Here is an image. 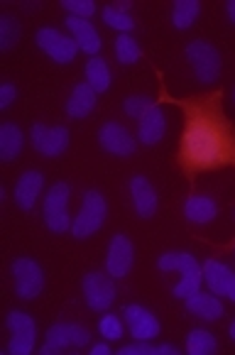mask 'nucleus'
<instances>
[{"label": "nucleus", "mask_w": 235, "mask_h": 355, "mask_svg": "<svg viewBox=\"0 0 235 355\" xmlns=\"http://www.w3.org/2000/svg\"><path fill=\"white\" fill-rule=\"evenodd\" d=\"M184 110V132L179 162L189 174L211 172L235 164V128L223 113L220 91L201 98L179 101Z\"/></svg>", "instance_id": "1"}, {"label": "nucleus", "mask_w": 235, "mask_h": 355, "mask_svg": "<svg viewBox=\"0 0 235 355\" xmlns=\"http://www.w3.org/2000/svg\"><path fill=\"white\" fill-rule=\"evenodd\" d=\"M157 267L162 272H174V270L182 272V277H179V282L174 284V289H172V294L177 299L191 297V294L199 292L201 284H204V270H201V265L196 262V257L186 250L164 252V255H159V260H157Z\"/></svg>", "instance_id": "2"}, {"label": "nucleus", "mask_w": 235, "mask_h": 355, "mask_svg": "<svg viewBox=\"0 0 235 355\" xmlns=\"http://www.w3.org/2000/svg\"><path fill=\"white\" fill-rule=\"evenodd\" d=\"M105 218H108V204L105 196L98 189H89L81 199V209H78L76 218L71 223V235L76 241H86L94 233H98L103 228Z\"/></svg>", "instance_id": "3"}, {"label": "nucleus", "mask_w": 235, "mask_h": 355, "mask_svg": "<svg viewBox=\"0 0 235 355\" xmlns=\"http://www.w3.org/2000/svg\"><path fill=\"white\" fill-rule=\"evenodd\" d=\"M184 57H186L193 76L199 78L201 84H214V81H218L223 62H220V52L209 40H193V42H189L186 49H184Z\"/></svg>", "instance_id": "4"}, {"label": "nucleus", "mask_w": 235, "mask_h": 355, "mask_svg": "<svg viewBox=\"0 0 235 355\" xmlns=\"http://www.w3.org/2000/svg\"><path fill=\"white\" fill-rule=\"evenodd\" d=\"M69 196H71V187L67 182H57L47 189L42 201V216L44 225L52 233H67L71 230L73 218L69 216Z\"/></svg>", "instance_id": "5"}, {"label": "nucleus", "mask_w": 235, "mask_h": 355, "mask_svg": "<svg viewBox=\"0 0 235 355\" xmlns=\"http://www.w3.org/2000/svg\"><path fill=\"white\" fill-rule=\"evenodd\" d=\"M91 343V331L81 324L59 321L52 324L44 334V345L40 348L42 355H59L67 348H86Z\"/></svg>", "instance_id": "6"}, {"label": "nucleus", "mask_w": 235, "mask_h": 355, "mask_svg": "<svg viewBox=\"0 0 235 355\" xmlns=\"http://www.w3.org/2000/svg\"><path fill=\"white\" fill-rule=\"evenodd\" d=\"M6 326L10 331V340H8L6 353L10 355H30L37 348V324L27 311L12 309L8 313Z\"/></svg>", "instance_id": "7"}, {"label": "nucleus", "mask_w": 235, "mask_h": 355, "mask_svg": "<svg viewBox=\"0 0 235 355\" xmlns=\"http://www.w3.org/2000/svg\"><path fill=\"white\" fill-rule=\"evenodd\" d=\"M10 277L15 284V294L20 299H35L44 289V270L32 257H15L10 265Z\"/></svg>", "instance_id": "8"}, {"label": "nucleus", "mask_w": 235, "mask_h": 355, "mask_svg": "<svg viewBox=\"0 0 235 355\" xmlns=\"http://www.w3.org/2000/svg\"><path fill=\"white\" fill-rule=\"evenodd\" d=\"M35 42L57 64H71L76 59V54L81 52L76 40L71 35H67V32L57 30V27H40L35 35Z\"/></svg>", "instance_id": "9"}, {"label": "nucleus", "mask_w": 235, "mask_h": 355, "mask_svg": "<svg viewBox=\"0 0 235 355\" xmlns=\"http://www.w3.org/2000/svg\"><path fill=\"white\" fill-rule=\"evenodd\" d=\"M81 289H84L86 306L91 311H108L113 306L118 289H115V279L110 277L108 272H86L81 279Z\"/></svg>", "instance_id": "10"}, {"label": "nucleus", "mask_w": 235, "mask_h": 355, "mask_svg": "<svg viewBox=\"0 0 235 355\" xmlns=\"http://www.w3.org/2000/svg\"><path fill=\"white\" fill-rule=\"evenodd\" d=\"M69 140H71V135H69V130L64 125L52 128V125H42V123H37V125H32V130H30L32 147L44 157L64 155L67 147H69Z\"/></svg>", "instance_id": "11"}, {"label": "nucleus", "mask_w": 235, "mask_h": 355, "mask_svg": "<svg viewBox=\"0 0 235 355\" xmlns=\"http://www.w3.org/2000/svg\"><path fill=\"white\" fill-rule=\"evenodd\" d=\"M132 262H135V248H132L130 238L123 233L113 235L108 252H105V272L113 279H123L130 275Z\"/></svg>", "instance_id": "12"}, {"label": "nucleus", "mask_w": 235, "mask_h": 355, "mask_svg": "<svg viewBox=\"0 0 235 355\" xmlns=\"http://www.w3.org/2000/svg\"><path fill=\"white\" fill-rule=\"evenodd\" d=\"M98 145L115 157H130L137 150V140L123 123L108 121L98 130Z\"/></svg>", "instance_id": "13"}, {"label": "nucleus", "mask_w": 235, "mask_h": 355, "mask_svg": "<svg viewBox=\"0 0 235 355\" xmlns=\"http://www.w3.org/2000/svg\"><path fill=\"white\" fill-rule=\"evenodd\" d=\"M123 319H125L128 329H130V336L135 340H155L162 331L159 326V319L150 311L147 306H140V304H128L123 306Z\"/></svg>", "instance_id": "14"}, {"label": "nucleus", "mask_w": 235, "mask_h": 355, "mask_svg": "<svg viewBox=\"0 0 235 355\" xmlns=\"http://www.w3.org/2000/svg\"><path fill=\"white\" fill-rule=\"evenodd\" d=\"M130 201L140 218H152L157 214V209H159V196H157L150 179L142 177V174H135L130 179Z\"/></svg>", "instance_id": "15"}, {"label": "nucleus", "mask_w": 235, "mask_h": 355, "mask_svg": "<svg viewBox=\"0 0 235 355\" xmlns=\"http://www.w3.org/2000/svg\"><path fill=\"white\" fill-rule=\"evenodd\" d=\"M42 189H44L42 172H37V169H27V172H22L15 182V193H12V196H15L17 209H22V211L35 209L37 201H40Z\"/></svg>", "instance_id": "16"}, {"label": "nucleus", "mask_w": 235, "mask_h": 355, "mask_svg": "<svg viewBox=\"0 0 235 355\" xmlns=\"http://www.w3.org/2000/svg\"><path fill=\"white\" fill-rule=\"evenodd\" d=\"M64 25H67L69 35L76 40L78 49H81L84 54H89V57H96V54L101 52V47H103V40H101V35H98V30L94 27V22L69 15L67 20H64Z\"/></svg>", "instance_id": "17"}, {"label": "nucleus", "mask_w": 235, "mask_h": 355, "mask_svg": "<svg viewBox=\"0 0 235 355\" xmlns=\"http://www.w3.org/2000/svg\"><path fill=\"white\" fill-rule=\"evenodd\" d=\"M167 135V115L162 105H152L140 121H137V140L145 145H157Z\"/></svg>", "instance_id": "18"}, {"label": "nucleus", "mask_w": 235, "mask_h": 355, "mask_svg": "<svg viewBox=\"0 0 235 355\" xmlns=\"http://www.w3.org/2000/svg\"><path fill=\"white\" fill-rule=\"evenodd\" d=\"M184 302H186L189 313H193V316H199V319H204V321H218V319H223V313H225L223 302H220V297H216L214 292H201L199 289V292L186 297Z\"/></svg>", "instance_id": "19"}, {"label": "nucleus", "mask_w": 235, "mask_h": 355, "mask_svg": "<svg viewBox=\"0 0 235 355\" xmlns=\"http://www.w3.org/2000/svg\"><path fill=\"white\" fill-rule=\"evenodd\" d=\"M201 270H204V284L209 287V292H214L216 297H225L235 279V272L220 260H206Z\"/></svg>", "instance_id": "20"}, {"label": "nucleus", "mask_w": 235, "mask_h": 355, "mask_svg": "<svg viewBox=\"0 0 235 355\" xmlns=\"http://www.w3.org/2000/svg\"><path fill=\"white\" fill-rule=\"evenodd\" d=\"M96 103H98V94H96V91L86 84V81H84V84H76L71 89V94H69V98H67V115H69V118H76V121H81V118H86V115L94 113Z\"/></svg>", "instance_id": "21"}, {"label": "nucleus", "mask_w": 235, "mask_h": 355, "mask_svg": "<svg viewBox=\"0 0 235 355\" xmlns=\"http://www.w3.org/2000/svg\"><path fill=\"white\" fill-rule=\"evenodd\" d=\"M184 216H186L189 223L206 225L218 216V204L211 199L209 193H191L184 204Z\"/></svg>", "instance_id": "22"}, {"label": "nucleus", "mask_w": 235, "mask_h": 355, "mask_svg": "<svg viewBox=\"0 0 235 355\" xmlns=\"http://www.w3.org/2000/svg\"><path fill=\"white\" fill-rule=\"evenodd\" d=\"M25 147V135H22L20 125L15 123H3L0 125V159L3 162H12Z\"/></svg>", "instance_id": "23"}, {"label": "nucleus", "mask_w": 235, "mask_h": 355, "mask_svg": "<svg viewBox=\"0 0 235 355\" xmlns=\"http://www.w3.org/2000/svg\"><path fill=\"white\" fill-rule=\"evenodd\" d=\"M130 8H132L130 0H123V3H118V6H105L101 15H103L105 25L118 30V35H130V30L135 27V20H132V15H130Z\"/></svg>", "instance_id": "24"}, {"label": "nucleus", "mask_w": 235, "mask_h": 355, "mask_svg": "<svg viewBox=\"0 0 235 355\" xmlns=\"http://www.w3.org/2000/svg\"><path fill=\"white\" fill-rule=\"evenodd\" d=\"M84 73H86V84H89L96 94H103V91L110 89V78L113 76H110V67L103 57H91L89 62H86Z\"/></svg>", "instance_id": "25"}, {"label": "nucleus", "mask_w": 235, "mask_h": 355, "mask_svg": "<svg viewBox=\"0 0 235 355\" xmlns=\"http://www.w3.org/2000/svg\"><path fill=\"white\" fill-rule=\"evenodd\" d=\"M189 355H214L218 350V340L211 331L206 329H193L186 336V345H184Z\"/></svg>", "instance_id": "26"}, {"label": "nucleus", "mask_w": 235, "mask_h": 355, "mask_svg": "<svg viewBox=\"0 0 235 355\" xmlns=\"http://www.w3.org/2000/svg\"><path fill=\"white\" fill-rule=\"evenodd\" d=\"M199 15H201L199 0H177L172 8V25L177 30H189Z\"/></svg>", "instance_id": "27"}, {"label": "nucleus", "mask_w": 235, "mask_h": 355, "mask_svg": "<svg viewBox=\"0 0 235 355\" xmlns=\"http://www.w3.org/2000/svg\"><path fill=\"white\" fill-rule=\"evenodd\" d=\"M113 49H115V57H118V62L125 64V67L137 64L142 59V47L132 35H118Z\"/></svg>", "instance_id": "28"}, {"label": "nucleus", "mask_w": 235, "mask_h": 355, "mask_svg": "<svg viewBox=\"0 0 235 355\" xmlns=\"http://www.w3.org/2000/svg\"><path fill=\"white\" fill-rule=\"evenodd\" d=\"M20 35H22L20 22H17L10 12H3V15H0V49H3V52H10L17 44V40H20Z\"/></svg>", "instance_id": "29"}, {"label": "nucleus", "mask_w": 235, "mask_h": 355, "mask_svg": "<svg viewBox=\"0 0 235 355\" xmlns=\"http://www.w3.org/2000/svg\"><path fill=\"white\" fill-rule=\"evenodd\" d=\"M98 334L103 336L108 343L110 340H121L123 334H125V326H123L121 316H118V313H105V316H101Z\"/></svg>", "instance_id": "30"}, {"label": "nucleus", "mask_w": 235, "mask_h": 355, "mask_svg": "<svg viewBox=\"0 0 235 355\" xmlns=\"http://www.w3.org/2000/svg\"><path fill=\"white\" fill-rule=\"evenodd\" d=\"M155 105V101L150 98V96H128L125 101H123V110H125L128 118H135V121H140L142 115L147 113V110Z\"/></svg>", "instance_id": "31"}, {"label": "nucleus", "mask_w": 235, "mask_h": 355, "mask_svg": "<svg viewBox=\"0 0 235 355\" xmlns=\"http://www.w3.org/2000/svg\"><path fill=\"white\" fill-rule=\"evenodd\" d=\"M62 8L71 17H81V20H91L96 15L94 0H62Z\"/></svg>", "instance_id": "32"}, {"label": "nucleus", "mask_w": 235, "mask_h": 355, "mask_svg": "<svg viewBox=\"0 0 235 355\" xmlns=\"http://www.w3.org/2000/svg\"><path fill=\"white\" fill-rule=\"evenodd\" d=\"M118 355H157V345H152L150 340H132V343L123 345Z\"/></svg>", "instance_id": "33"}, {"label": "nucleus", "mask_w": 235, "mask_h": 355, "mask_svg": "<svg viewBox=\"0 0 235 355\" xmlns=\"http://www.w3.org/2000/svg\"><path fill=\"white\" fill-rule=\"evenodd\" d=\"M15 96H17V89L12 84H3L0 86V110H8L12 105V101H15Z\"/></svg>", "instance_id": "34"}, {"label": "nucleus", "mask_w": 235, "mask_h": 355, "mask_svg": "<svg viewBox=\"0 0 235 355\" xmlns=\"http://www.w3.org/2000/svg\"><path fill=\"white\" fill-rule=\"evenodd\" d=\"M89 350H91V355H110V345H108V340H105V343H94Z\"/></svg>", "instance_id": "35"}, {"label": "nucleus", "mask_w": 235, "mask_h": 355, "mask_svg": "<svg viewBox=\"0 0 235 355\" xmlns=\"http://www.w3.org/2000/svg\"><path fill=\"white\" fill-rule=\"evenodd\" d=\"M157 355H179V348H174V345H169V343H162V345H157Z\"/></svg>", "instance_id": "36"}, {"label": "nucleus", "mask_w": 235, "mask_h": 355, "mask_svg": "<svg viewBox=\"0 0 235 355\" xmlns=\"http://www.w3.org/2000/svg\"><path fill=\"white\" fill-rule=\"evenodd\" d=\"M225 15H228V20L235 25V0H228V3H225Z\"/></svg>", "instance_id": "37"}, {"label": "nucleus", "mask_w": 235, "mask_h": 355, "mask_svg": "<svg viewBox=\"0 0 235 355\" xmlns=\"http://www.w3.org/2000/svg\"><path fill=\"white\" fill-rule=\"evenodd\" d=\"M225 297L230 299V302H235V279H233V284H230V289H228V294Z\"/></svg>", "instance_id": "38"}, {"label": "nucleus", "mask_w": 235, "mask_h": 355, "mask_svg": "<svg viewBox=\"0 0 235 355\" xmlns=\"http://www.w3.org/2000/svg\"><path fill=\"white\" fill-rule=\"evenodd\" d=\"M228 334H230V340H233V343H235V321H233V324H230Z\"/></svg>", "instance_id": "39"}, {"label": "nucleus", "mask_w": 235, "mask_h": 355, "mask_svg": "<svg viewBox=\"0 0 235 355\" xmlns=\"http://www.w3.org/2000/svg\"><path fill=\"white\" fill-rule=\"evenodd\" d=\"M233 98H235V94H233Z\"/></svg>", "instance_id": "40"}]
</instances>
